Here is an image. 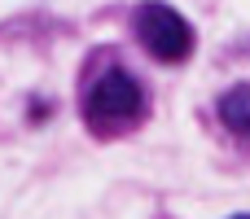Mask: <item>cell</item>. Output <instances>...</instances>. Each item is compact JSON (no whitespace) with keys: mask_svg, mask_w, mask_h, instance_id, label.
Returning <instances> with one entry per match:
<instances>
[{"mask_svg":"<svg viewBox=\"0 0 250 219\" xmlns=\"http://www.w3.org/2000/svg\"><path fill=\"white\" fill-rule=\"evenodd\" d=\"M132 26H136V40L145 44V53L158 57L163 66H180V61L193 57L198 35H193L189 18H185L176 4H167V0H145V4H136Z\"/></svg>","mask_w":250,"mask_h":219,"instance_id":"6da1fadb","label":"cell"},{"mask_svg":"<svg viewBox=\"0 0 250 219\" xmlns=\"http://www.w3.org/2000/svg\"><path fill=\"white\" fill-rule=\"evenodd\" d=\"M145 114V88L132 70L123 66H110L83 97V119L97 127V132H110V127H123V123H136Z\"/></svg>","mask_w":250,"mask_h":219,"instance_id":"7a4b0ae2","label":"cell"},{"mask_svg":"<svg viewBox=\"0 0 250 219\" xmlns=\"http://www.w3.org/2000/svg\"><path fill=\"white\" fill-rule=\"evenodd\" d=\"M215 114H220V123H224L233 136L250 140V83H233V88L215 101Z\"/></svg>","mask_w":250,"mask_h":219,"instance_id":"3957f363","label":"cell"},{"mask_svg":"<svg viewBox=\"0 0 250 219\" xmlns=\"http://www.w3.org/2000/svg\"><path fill=\"white\" fill-rule=\"evenodd\" d=\"M48 114H53L48 101H31V119H48Z\"/></svg>","mask_w":250,"mask_h":219,"instance_id":"277c9868","label":"cell"}]
</instances>
